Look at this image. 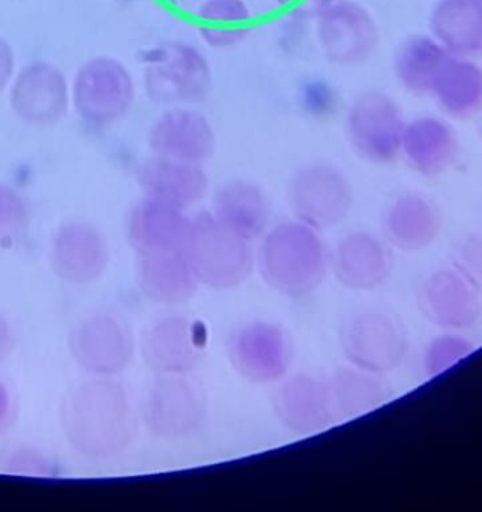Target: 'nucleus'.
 I'll use <instances>...</instances> for the list:
<instances>
[{
	"label": "nucleus",
	"mask_w": 482,
	"mask_h": 512,
	"mask_svg": "<svg viewBox=\"0 0 482 512\" xmlns=\"http://www.w3.org/2000/svg\"><path fill=\"white\" fill-rule=\"evenodd\" d=\"M71 445L89 457H109L127 446L133 431L130 406L121 386L94 380L68 395L62 412Z\"/></svg>",
	"instance_id": "1"
},
{
	"label": "nucleus",
	"mask_w": 482,
	"mask_h": 512,
	"mask_svg": "<svg viewBox=\"0 0 482 512\" xmlns=\"http://www.w3.org/2000/svg\"><path fill=\"white\" fill-rule=\"evenodd\" d=\"M212 85L208 58L193 44H161L143 59V88L154 103L172 107L202 103Z\"/></svg>",
	"instance_id": "2"
},
{
	"label": "nucleus",
	"mask_w": 482,
	"mask_h": 512,
	"mask_svg": "<svg viewBox=\"0 0 482 512\" xmlns=\"http://www.w3.org/2000/svg\"><path fill=\"white\" fill-rule=\"evenodd\" d=\"M136 97L133 74L113 56H94L83 62L71 82V107L91 127H110L124 121Z\"/></svg>",
	"instance_id": "3"
},
{
	"label": "nucleus",
	"mask_w": 482,
	"mask_h": 512,
	"mask_svg": "<svg viewBox=\"0 0 482 512\" xmlns=\"http://www.w3.org/2000/svg\"><path fill=\"white\" fill-rule=\"evenodd\" d=\"M406 122L403 109L391 95L371 89L359 94L347 110V140L365 160L389 163L400 155Z\"/></svg>",
	"instance_id": "4"
},
{
	"label": "nucleus",
	"mask_w": 482,
	"mask_h": 512,
	"mask_svg": "<svg viewBox=\"0 0 482 512\" xmlns=\"http://www.w3.org/2000/svg\"><path fill=\"white\" fill-rule=\"evenodd\" d=\"M316 17L317 41L331 64H364L376 52L379 26L370 11L355 0H341Z\"/></svg>",
	"instance_id": "5"
},
{
	"label": "nucleus",
	"mask_w": 482,
	"mask_h": 512,
	"mask_svg": "<svg viewBox=\"0 0 482 512\" xmlns=\"http://www.w3.org/2000/svg\"><path fill=\"white\" fill-rule=\"evenodd\" d=\"M10 106L25 124L34 127L59 124L71 107V83L58 65L31 62L11 82Z\"/></svg>",
	"instance_id": "6"
},
{
	"label": "nucleus",
	"mask_w": 482,
	"mask_h": 512,
	"mask_svg": "<svg viewBox=\"0 0 482 512\" xmlns=\"http://www.w3.org/2000/svg\"><path fill=\"white\" fill-rule=\"evenodd\" d=\"M148 145L158 157L203 164L215 154L217 133L199 110L176 106L155 119L149 128Z\"/></svg>",
	"instance_id": "7"
},
{
	"label": "nucleus",
	"mask_w": 482,
	"mask_h": 512,
	"mask_svg": "<svg viewBox=\"0 0 482 512\" xmlns=\"http://www.w3.org/2000/svg\"><path fill=\"white\" fill-rule=\"evenodd\" d=\"M74 359L89 373H121L133 355L130 329L113 314H95L83 320L71 335Z\"/></svg>",
	"instance_id": "8"
},
{
	"label": "nucleus",
	"mask_w": 482,
	"mask_h": 512,
	"mask_svg": "<svg viewBox=\"0 0 482 512\" xmlns=\"http://www.w3.org/2000/svg\"><path fill=\"white\" fill-rule=\"evenodd\" d=\"M52 263L56 274L65 281L92 283L104 274L109 263L106 239L89 224H67L53 242Z\"/></svg>",
	"instance_id": "9"
},
{
	"label": "nucleus",
	"mask_w": 482,
	"mask_h": 512,
	"mask_svg": "<svg viewBox=\"0 0 482 512\" xmlns=\"http://www.w3.org/2000/svg\"><path fill=\"white\" fill-rule=\"evenodd\" d=\"M458 149L460 137L446 119L425 115L406 122L400 154L418 172L428 175L443 172L454 163Z\"/></svg>",
	"instance_id": "10"
},
{
	"label": "nucleus",
	"mask_w": 482,
	"mask_h": 512,
	"mask_svg": "<svg viewBox=\"0 0 482 512\" xmlns=\"http://www.w3.org/2000/svg\"><path fill=\"white\" fill-rule=\"evenodd\" d=\"M137 182L149 199L182 208L197 202L208 188L202 164L154 157L140 164Z\"/></svg>",
	"instance_id": "11"
},
{
	"label": "nucleus",
	"mask_w": 482,
	"mask_h": 512,
	"mask_svg": "<svg viewBox=\"0 0 482 512\" xmlns=\"http://www.w3.org/2000/svg\"><path fill=\"white\" fill-rule=\"evenodd\" d=\"M428 31L446 52L478 59L482 53V0H437Z\"/></svg>",
	"instance_id": "12"
},
{
	"label": "nucleus",
	"mask_w": 482,
	"mask_h": 512,
	"mask_svg": "<svg viewBox=\"0 0 482 512\" xmlns=\"http://www.w3.org/2000/svg\"><path fill=\"white\" fill-rule=\"evenodd\" d=\"M431 97L448 118L466 121L482 106V70L476 59L449 56L434 80Z\"/></svg>",
	"instance_id": "13"
},
{
	"label": "nucleus",
	"mask_w": 482,
	"mask_h": 512,
	"mask_svg": "<svg viewBox=\"0 0 482 512\" xmlns=\"http://www.w3.org/2000/svg\"><path fill=\"white\" fill-rule=\"evenodd\" d=\"M449 56L430 35H413L395 49L392 70L404 91L418 97L430 95L434 80Z\"/></svg>",
	"instance_id": "14"
},
{
	"label": "nucleus",
	"mask_w": 482,
	"mask_h": 512,
	"mask_svg": "<svg viewBox=\"0 0 482 512\" xmlns=\"http://www.w3.org/2000/svg\"><path fill=\"white\" fill-rule=\"evenodd\" d=\"M182 220L178 208L154 199L143 200L128 218V238L142 251L163 248L170 241L172 230H181Z\"/></svg>",
	"instance_id": "15"
},
{
	"label": "nucleus",
	"mask_w": 482,
	"mask_h": 512,
	"mask_svg": "<svg viewBox=\"0 0 482 512\" xmlns=\"http://www.w3.org/2000/svg\"><path fill=\"white\" fill-rule=\"evenodd\" d=\"M215 205L224 223L238 229H251L262 217L265 203L259 188L238 181L224 185L218 191Z\"/></svg>",
	"instance_id": "16"
},
{
	"label": "nucleus",
	"mask_w": 482,
	"mask_h": 512,
	"mask_svg": "<svg viewBox=\"0 0 482 512\" xmlns=\"http://www.w3.org/2000/svg\"><path fill=\"white\" fill-rule=\"evenodd\" d=\"M28 224V209L22 196L7 185H0V248L10 247Z\"/></svg>",
	"instance_id": "17"
},
{
	"label": "nucleus",
	"mask_w": 482,
	"mask_h": 512,
	"mask_svg": "<svg viewBox=\"0 0 482 512\" xmlns=\"http://www.w3.org/2000/svg\"><path fill=\"white\" fill-rule=\"evenodd\" d=\"M197 17L202 25L239 28L250 25L253 13L245 0H203Z\"/></svg>",
	"instance_id": "18"
},
{
	"label": "nucleus",
	"mask_w": 482,
	"mask_h": 512,
	"mask_svg": "<svg viewBox=\"0 0 482 512\" xmlns=\"http://www.w3.org/2000/svg\"><path fill=\"white\" fill-rule=\"evenodd\" d=\"M250 26L239 28H215V26L202 25L199 28L200 38L206 46L214 50H229L241 46L250 37Z\"/></svg>",
	"instance_id": "19"
},
{
	"label": "nucleus",
	"mask_w": 482,
	"mask_h": 512,
	"mask_svg": "<svg viewBox=\"0 0 482 512\" xmlns=\"http://www.w3.org/2000/svg\"><path fill=\"white\" fill-rule=\"evenodd\" d=\"M16 52L13 46L0 37V92H4L16 76Z\"/></svg>",
	"instance_id": "20"
},
{
	"label": "nucleus",
	"mask_w": 482,
	"mask_h": 512,
	"mask_svg": "<svg viewBox=\"0 0 482 512\" xmlns=\"http://www.w3.org/2000/svg\"><path fill=\"white\" fill-rule=\"evenodd\" d=\"M11 346H13V340H11L10 328L4 320L0 319V362L7 358Z\"/></svg>",
	"instance_id": "21"
},
{
	"label": "nucleus",
	"mask_w": 482,
	"mask_h": 512,
	"mask_svg": "<svg viewBox=\"0 0 482 512\" xmlns=\"http://www.w3.org/2000/svg\"><path fill=\"white\" fill-rule=\"evenodd\" d=\"M8 409H10V403H8L7 391H5L4 386L0 385V430L7 421Z\"/></svg>",
	"instance_id": "22"
},
{
	"label": "nucleus",
	"mask_w": 482,
	"mask_h": 512,
	"mask_svg": "<svg viewBox=\"0 0 482 512\" xmlns=\"http://www.w3.org/2000/svg\"><path fill=\"white\" fill-rule=\"evenodd\" d=\"M338 2H341V0H307V4L310 5L316 16L322 11L328 10L332 5L338 4Z\"/></svg>",
	"instance_id": "23"
},
{
	"label": "nucleus",
	"mask_w": 482,
	"mask_h": 512,
	"mask_svg": "<svg viewBox=\"0 0 482 512\" xmlns=\"http://www.w3.org/2000/svg\"><path fill=\"white\" fill-rule=\"evenodd\" d=\"M280 7L290 8L296 7V5L304 4L307 0H275Z\"/></svg>",
	"instance_id": "24"
}]
</instances>
